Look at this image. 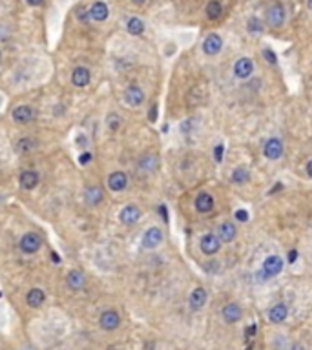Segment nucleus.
Listing matches in <instances>:
<instances>
[{
	"label": "nucleus",
	"mask_w": 312,
	"mask_h": 350,
	"mask_svg": "<svg viewBox=\"0 0 312 350\" xmlns=\"http://www.w3.org/2000/svg\"><path fill=\"white\" fill-rule=\"evenodd\" d=\"M223 154H225V146H223V144H217L216 150H214V159H216V163H221Z\"/></svg>",
	"instance_id": "473e14b6"
},
{
	"label": "nucleus",
	"mask_w": 312,
	"mask_h": 350,
	"mask_svg": "<svg viewBox=\"0 0 312 350\" xmlns=\"http://www.w3.org/2000/svg\"><path fill=\"white\" fill-rule=\"evenodd\" d=\"M161 243H163V232H161V228H157V226H152V228H148V230L144 232V235H143V246H144V248L154 250V248H157Z\"/></svg>",
	"instance_id": "0eeeda50"
},
{
	"label": "nucleus",
	"mask_w": 312,
	"mask_h": 350,
	"mask_svg": "<svg viewBox=\"0 0 312 350\" xmlns=\"http://www.w3.org/2000/svg\"><path fill=\"white\" fill-rule=\"evenodd\" d=\"M254 332H256V325H250L248 328H246V336H252Z\"/></svg>",
	"instance_id": "ea45409f"
},
{
	"label": "nucleus",
	"mask_w": 312,
	"mask_h": 350,
	"mask_svg": "<svg viewBox=\"0 0 312 350\" xmlns=\"http://www.w3.org/2000/svg\"><path fill=\"white\" fill-rule=\"evenodd\" d=\"M126 29L130 35H141L144 31V22L137 17H132L128 22H126Z\"/></svg>",
	"instance_id": "a878e982"
},
{
	"label": "nucleus",
	"mask_w": 312,
	"mask_h": 350,
	"mask_svg": "<svg viewBox=\"0 0 312 350\" xmlns=\"http://www.w3.org/2000/svg\"><path fill=\"white\" fill-rule=\"evenodd\" d=\"M46 301V294H44L42 288H31L26 296V303H28L31 308H39L42 307V303Z\"/></svg>",
	"instance_id": "4be33fe9"
},
{
	"label": "nucleus",
	"mask_w": 312,
	"mask_h": 350,
	"mask_svg": "<svg viewBox=\"0 0 312 350\" xmlns=\"http://www.w3.org/2000/svg\"><path fill=\"white\" fill-rule=\"evenodd\" d=\"M33 150H35V141L29 139V137H24V139H20L17 143V152H20V154H29Z\"/></svg>",
	"instance_id": "c85d7f7f"
},
{
	"label": "nucleus",
	"mask_w": 312,
	"mask_h": 350,
	"mask_svg": "<svg viewBox=\"0 0 312 350\" xmlns=\"http://www.w3.org/2000/svg\"><path fill=\"white\" fill-rule=\"evenodd\" d=\"M91 81V75H90V69L84 66H77L75 69H73L72 73V82H73V86H77V88H84L88 86Z\"/></svg>",
	"instance_id": "dca6fc26"
},
{
	"label": "nucleus",
	"mask_w": 312,
	"mask_h": 350,
	"mask_svg": "<svg viewBox=\"0 0 312 350\" xmlns=\"http://www.w3.org/2000/svg\"><path fill=\"white\" fill-rule=\"evenodd\" d=\"M139 166H141V170H144V172H154V170L159 166V161L155 155H146V157L141 159Z\"/></svg>",
	"instance_id": "bb28decb"
},
{
	"label": "nucleus",
	"mask_w": 312,
	"mask_h": 350,
	"mask_svg": "<svg viewBox=\"0 0 312 350\" xmlns=\"http://www.w3.org/2000/svg\"><path fill=\"white\" fill-rule=\"evenodd\" d=\"M219 235L216 234H207V235H203L201 237V243H199V246H201V252L205 255H214L219 252V248H221V243H219Z\"/></svg>",
	"instance_id": "20e7f679"
},
{
	"label": "nucleus",
	"mask_w": 312,
	"mask_h": 350,
	"mask_svg": "<svg viewBox=\"0 0 312 350\" xmlns=\"http://www.w3.org/2000/svg\"><path fill=\"white\" fill-rule=\"evenodd\" d=\"M263 154H265V157L270 159V161H278V159L283 155V143H281V139L272 137V139L267 141L263 146Z\"/></svg>",
	"instance_id": "39448f33"
},
{
	"label": "nucleus",
	"mask_w": 312,
	"mask_h": 350,
	"mask_svg": "<svg viewBox=\"0 0 312 350\" xmlns=\"http://www.w3.org/2000/svg\"><path fill=\"white\" fill-rule=\"evenodd\" d=\"M20 250L24 252V254H35L37 250L42 246V239L39 237V234H35V232H28L20 237V243H19Z\"/></svg>",
	"instance_id": "7ed1b4c3"
},
{
	"label": "nucleus",
	"mask_w": 312,
	"mask_h": 350,
	"mask_svg": "<svg viewBox=\"0 0 312 350\" xmlns=\"http://www.w3.org/2000/svg\"><path fill=\"white\" fill-rule=\"evenodd\" d=\"M119 219H120V223H122V225L132 226L141 219V210L135 206V204H128V206H124L122 210H120Z\"/></svg>",
	"instance_id": "f8f14e48"
},
{
	"label": "nucleus",
	"mask_w": 312,
	"mask_h": 350,
	"mask_svg": "<svg viewBox=\"0 0 312 350\" xmlns=\"http://www.w3.org/2000/svg\"><path fill=\"white\" fill-rule=\"evenodd\" d=\"M223 15V6L219 0H210L207 4V17L208 20H217Z\"/></svg>",
	"instance_id": "393cba45"
},
{
	"label": "nucleus",
	"mask_w": 312,
	"mask_h": 350,
	"mask_svg": "<svg viewBox=\"0 0 312 350\" xmlns=\"http://www.w3.org/2000/svg\"><path fill=\"white\" fill-rule=\"evenodd\" d=\"M90 11H91V19L95 20V22H104V20L108 19V15H110L108 4H106V2H101V0L93 2Z\"/></svg>",
	"instance_id": "6ab92c4d"
},
{
	"label": "nucleus",
	"mask_w": 312,
	"mask_h": 350,
	"mask_svg": "<svg viewBox=\"0 0 312 350\" xmlns=\"http://www.w3.org/2000/svg\"><path fill=\"white\" fill-rule=\"evenodd\" d=\"M128 184V175L124 172H113L108 175V188L111 192H122Z\"/></svg>",
	"instance_id": "2eb2a0df"
},
{
	"label": "nucleus",
	"mask_w": 312,
	"mask_h": 350,
	"mask_svg": "<svg viewBox=\"0 0 312 350\" xmlns=\"http://www.w3.org/2000/svg\"><path fill=\"white\" fill-rule=\"evenodd\" d=\"M265 20L270 28H281L285 24V8L279 2H274L265 11Z\"/></svg>",
	"instance_id": "f03ea898"
},
{
	"label": "nucleus",
	"mask_w": 312,
	"mask_h": 350,
	"mask_svg": "<svg viewBox=\"0 0 312 350\" xmlns=\"http://www.w3.org/2000/svg\"><path fill=\"white\" fill-rule=\"evenodd\" d=\"M51 259L55 261V264H58V263H60V257H58V255L55 254V252H53V254H51Z\"/></svg>",
	"instance_id": "a19ab883"
},
{
	"label": "nucleus",
	"mask_w": 312,
	"mask_h": 350,
	"mask_svg": "<svg viewBox=\"0 0 312 350\" xmlns=\"http://www.w3.org/2000/svg\"><path fill=\"white\" fill-rule=\"evenodd\" d=\"M77 19L81 20V22H90V20H93L91 19V11L88 10V8H77Z\"/></svg>",
	"instance_id": "7c9ffc66"
},
{
	"label": "nucleus",
	"mask_w": 312,
	"mask_h": 350,
	"mask_svg": "<svg viewBox=\"0 0 312 350\" xmlns=\"http://www.w3.org/2000/svg\"><path fill=\"white\" fill-rule=\"evenodd\" d=\"M44 0H26V4L28 6H40Z\"/></svg>",
	"instance_id": "58836bf2"
},
{
	"label": "nucleus",
	"mask_w": 312,
	"mask_h": 350,
	"mask_svg": "<svg viewBox=\"0 0 312 350\" xmlns=\"http://www.w3.org/2000/svg\"><path fill=\"white\" fill-rule=\"evenodd\" d=\"M296 259H298V252H296V250L288 252V263H294Z\"/></svg>",
	"instance_id": "4c0bfd02"
},
{
	"label": "nucleus",
	"mask_w": 312,
	"mask_h": 350,
	"mask_svg": "<svg viewBox=\"0 0 312 350\" xmlns=\"http://www.w3.org/2000/svg\"><path fill=\"white\" fill-rule=\"evenodd\" d=\"M157 119V106H152V110H150V120H152V122H154V120Z\"/></svg>",
	"instance_id": "e433bc0d"
},
{
	"label": "nucleus",
	"mask_w": 312,
	"mask_h": 350,
	"mask_svg": "<svg viewBox=\"0 0 312 350\" xmlns=\"http://www.w3.org/2000/svg\"><path fill=\"white\" fill-rule=\"evenodd\" d=\"M102 199H104L102 188H99V186L86 188V192H84V201H86V204H90V206H97Z\"/></svg>",
	"instance_id": "5701e85b"
},
{
	"label": "nucleus",
	"mask_w": 312,
	"mask_h": 350,
	"mask_svg": "<svg viewBox=\"0 0 312 350\" xmlns=\"http://www.w3.org/2000/svg\"><path fill=\"white\" fill-rule=\"evenodd\" d=\"M288 316V308L285 303H278L274 305L272 308L269 310V321L270 323H283Z\"/></svg>",
	"instance_id": "aec40b11"
},
{
	"label": "nucleus",
	"mask_w": 312,
	"mask_h": 350,
	"mask_svg": "<svg viewBox=\"0 0 312 350\" xmlns=\"http://www.w3.org/2000/svg\"><path fill=\"white\" fill-rule=\"evenodd\" d=\"M39 179H40L39 173L35 172V170H24V172L20 173L19 182L20 186H22V190H33L39 184Z\"/></svg>",
	"instance_id": "f3484780"
},
{
	"label": "nucleus",
	"mask_w": 312,
	"mask_h": 350,
	"mask_svg": "<svg viewBox=\"0 0 312 350\" xmlns=\"http://www.w3.org/2000/svg\"><path fill=\"white\" fill-rule=\"evenodd\" d=\"M254 72V62L248 57H241L234 64V75L237 79H248Z\"/></svg>",
	"instance_id": "1a4fd4ad"
},
{
	"label": "nucleus",
	"mask_w": 312,
	"mask_h": 350,
	"mask_svg": "<svg viewBox=\"0 0 312 350\" xmlns=\"http://www.w3.org/2000/svg\"><path fill=\"white\" fill-rule=\"evenodd\" d=\"M230 179L234 184H245L250 179V173H248V170H245V168H235L234 172H232Z\"/></svg>",
	"instance_id": "cd10ccee"
},
{
	"label": "nucleus",
	"mask_w": 312,
	"mask_h": 350,
	"mask_svg": "<svg viewBox=\"0 0 312 350\" xmlns=\"http://www.w3.org/2000/svg\"><path fill=\"white\" fill-rule=\"evenodd\" d=\"M90 161H91L90 152H86V154H81V157H79V163H81V164H88Z\"/></svg>",
	"instance_id": "c9c22d12"
},
{
	"label": "nucleus",
	"mask_w": 312,
	"mask_h": 350,
	"mask_svg": "<svg viewBox=\"0 0 312 350\" xmlns=\"http://www.w3.org/2000/svg\"><path fill=\"white\" fill-rule=\"evenodd\" d=\"M263 58L267 60L269 64H278V58H276V53L272 51V49H269V48H265L263 49Z\"/></svg>",
	"instance_id": "2f4dec72"
},
{
	"label": "nucleus",
	"mask_w": 312,
	"mask_h": 350,
	"mask_svg": "<svg viewBox=\"0 0 312 350\" xmlns=\"http://www.w3.org/2000/svg\"><path fill=\"white\" fill-rule=\"evenodd\" d=\"M234 217L237 221H241V223H245V221H248V212L243 210V208H239V210H235Z\"/></svg>",
	"instance_id": "f704fd0d"
},
{
	"label": "nucleus",
	"mask_w": 312,
	"mask_h": 350,
	"mask_svg": "<svg viewBox=\"0 0 312 350\" xmlns=\"http://www.w3.org/2000/svg\"><path fill=\"white\" fill-rule=\"evenodd\" d=\"M84 281H86V277H84V273L79 272V270H72L66 277L68 288H72V290H79V288H82L84 287Z\"/></svg>",
	"instance_id": "b1692460"
},
{
	"label": "nucleus",
	"mask_w": 312,
	"mask_h": 350,
	"mask_svg": "<svg viewBox=\"0 0 312 350\" xmlns=\"http://www.w3.org/2000/svg\"><path fill=\"white\" fill-rule=\"evenodd\" d=\"M194 204H196V210L199 212V214H208V212L214 210V204H216V202H214V197L208 192H201V193H197Z\"/></svg>",
	"instance_id": "ddd939ff"
},
{
	"label": "nucleus",
	"mask_w": 312,
	"mask_h": 350,
	"mask_svg": "<svg viewBox=\"0 0 312 350\" xmlns=\"http://www.w3.org/2000/svg\"><path fill=\"white\" fill-rule=\"evenodd\" d=\"M99 325H101L102 330H108V332L115 330L117 326L120 325V316L115 310H104L99 316Z\"/></svg>",
	"instance_id": "6e6552de"
},
{
	"label": "nucleus",
	"mask_w": 312,
	"mask_h": 350,
	"mask_svg": "<svg viewBox=\"0 0 312 350\" xmlns=\"http://www.w3.org/2000/svg\"><path fill=\"white\" fill-rule=\"evenodd\" d=\"M307 173L312 177V159L308 161V164H307Z\"/></svg>",
	"instance_id": "79ce46f5"
},
{
	"label": "nucleus",
	"mask_w": 312,
	"mask_h": 350,
	"mask_svg": "<svg viewBox=\"0 0 312 350\" xmlns=\"http://www.w3.org/2000/svg\"><path fill=\"white\" fill-rule=\"evenodd\" d=\"M217 234H219V239L223 241V243H232V241L235 239V235H237V230H235V226L234 223H221L219 225V228H217Z\"/></svg>",
	"instance_id": "412c9836"
},
{
	"label": "nucleus",
	"mask_w": 312,
	"mask_h": 350,
	"mask_svg": "<svg viewBox=\"0 0 312 350\" xmlns=\"http://www.w3.org/2000/svg\"><path fill=\"white\" fill-rule=\"evenodd\" d=\"M132 2H134V4H144L146 0H132Z\"/></svg>",
	"instance_id": "37998d69"
},
{
	"label": "nucleus",
	"mask_w": 312,
	"mask_h": 350,
	"mask_svg": "<svg viewBox=\"0 0 312 350\" xmlns=\"http://www.w3.org/2000/svg\"><path fill=\"white\" fill-rule=\"evenodd\" d=\"M207 299H208L207 290H205L203 287H197V288H194L192 292H190V298H188V307L192 308L194 312L201 310V308L205 307Z\"/></svg>",
	"instance_id": "9d476101"
},
{
	"label": "nucleus",
	"mask_w": 312,
	"mask_h": 350,
	"mask_svg": "<svg viewBox=\"0 0 312 350\" xmlns=\"http://www.w3.org/2000/svg\"><path fill=\"white\" fill-rule=\"evenodd\" d=\"M11 119H13V122H17V124H28V122H31V120L35 119V110L31 108V106H17L13 111H11Z\"/></svg>",
	"instance_id": "423d86ee"
},
{
	"label": "nucleus",
	"mask_w": 312,
	"mask_h": 350,
	"mask_svg": "<svg viewBox=\"0 0 312 350\" xmlns=\"http://www.w3.org/2000/svg\"><path fill=\"white\" fill-rule=\"evenodd\" d=\"M106 124H108L110 131H117V130H119V126H120V117L117 115V113H110V115H108V119H106Z\"/></svg>",
	"instance_id": "c756f323"
},
{
	"label": "nucleus",
	"mask_w": 312,
	"mask_h": 350,
	"mask_svg": "<svg viewBox=\"0 0 312 350\" xmlns=\"http://www.w3.org/2000/svg\"><path fill=\"white\" fill-rule=\"evenodd\" d=\"M246 28H248L250 31H254V33H256V31H260V29H261L260 20L256 19V17H252V19L248 20V24H246Z\"/></svg>",
	"instance_id": "72a5a7b5"
},
{
	"label": "nucleus",
	"mask_w": 312,
	"mask_h": 350,
	"mask_svg": "<svg viewBox=\"0 0 312 350\" xmlns=\"http://www.w3.org/2000/svg\"><path fill=\"white\" fill-rule=\"evenodd\" d=\"M307 6H308V8H310V10H312V0H307Z\"/></svg>",
	"instance_id": "c03bdc74"
},
{
	"label": "nucleus",
	"mask_w": 312,
	"mask_h": 350,
	"mask_svg": "<svg viewBox=\"0 0 312 350\" xmlns=\"http://www.w3.org/2000/svg\"><path fill=\"white\" fill-rule=\"evenodd\" d=\"M281 270H283V259H281L279 255H269V257L263 261V268H261V272H258V277L270 279V277H274V275H278Z\"/></svg>",
	"instance_id": "f257e3e1"
},
{
	"label": "nucleus",
	"mask_w": 312,
	"mask_h": 350,
	"mask_svg": "<svg viewBox=\"0 0 312 350\" xmlns=\"http://www.w3.org/2000/svg\"><path fill=\"white\" fill-rule=\"evenodd\" d=\"M223 49V39L219 37V35L216 33H210L207 37V39L203 40V51H205V55H217V53Z\"/></svg>",
	"instance_id": "9b49d317"
},
{
	"label": "nucleus",
	"mask_w": 312,
	"mask_h": 350,
	"mask_svg": "<svg viewBox=\"0 0 312 350\" xmlns=\"http://www.w3.org/2000/svg\"><path fill=\"white\" fill-rule=\"evenodd\" d=\"M144 101V93L139 86H128L124 91V102L128 106H141Z\"/></svg>",
	"instance_id": "a211bd4d"
},
{
	"label": "nucleus",
	"mask_w": 312,
	"mask_h": 350,
	"mask_svg": "<svg viewBox=\"0 0 312 350\" xmlns=\"http://www.w3.org/2000/svg\"><path fill=\"white\" fill-rule=\"evenodd\" d=\"M221 316L225 319V323H230L232 325V323H237L243 317V310H241V307L237 303H228V305L223 307Z\"/></svg>",
	"instance_id": "4468645a"
}]
</instances>
